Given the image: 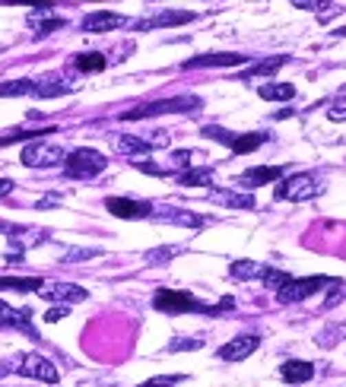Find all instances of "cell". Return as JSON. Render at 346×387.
Listing matches in <instances>:
<instances>
[{
  "instance_id": "cell-1",
  "label": "cell",
  "mask_w": 346,
  "mask_h": 387,
  "mask_svg": "<svg viewBox=\"0 0 346 387\" xmlns=\"http://www.w3.org/2000/svg\"><path fill=\"white\" fill-rule=\"evenodd\" d=\"M204 102L197 96H175V99H159V102H147L137 105L131 111H121V121H143V118H156V115H194L200 111Z\"/></svg>"
},
{
  "instance_id": "cell-2",
  "label": "cell",
  "mask_w": 346,
  "mask_h": 387,
  "mask_svg": "<svg viewBox=\"0 0 346 387\" xmlns=\"http://www.w3.org/2000/svg\"><path fill=\"white\" fill-rule=\"evenodd\" d=\"M153 308L162 314H216V305H204L200 298L182 289H159L153 296Z\"/></svg>"
},
{
  "instance_id": "cell-3",
  "label": "cell",
  "mask_w": 346,
  "mask_h": 387,
  "mask_svg": "<svg viewBox=\"0 0 346 387\" xmlns=\"http://www.w3.org/2000/svg\"><path fill=\"white\" fill-rule=\"evenodd\" d=\"M204 137H210V140H219V143H226V146L235 153V156H245V153H255V149H261L267 143V133L264 131H251V133H229V131H223V127H216V124H206L204 131Z\"/></svg>"
},
{
  "instance_id": "cell-4",
  "label": "cell",
  "mask_w": 346,
  "mask_h": 387,
  "mask_svg": "<svg viewBox=\"0 0 346 387\" xmlns=\"http://www.w3.org/2000/svg\"><path fill=\"white\" fill-rule=\"evenodd\" d=\"M105 165L108 159L102 156L99 149H89V146H80L70 156H64V168L70 178H96V175L105 172Z\"/></svg>"
},
{
  "instance_id": "cell-5",
  "label": "cell",
  "mask_w": 346,
  "mask_h": 387,
  "mask_svg": "<svg viewBox=\"0 0 346 387\" xmlns=\"http://www.w3.org/2000/svg\"><path fill=\"white\" fill-rule=\"evenodd\" d=\"M330 276H305V280H289L283 289H277V298H280L283 305H299V302H305L308 296L314 292H321V289L330 286Z\"/></svg>"
},
{
  "instance_id": "cell-6",
  "label": "cell",
  "mask_w": 346,
  "mask_h": 387,
  "mask_svg": "<svg viewBox=\"0 0 346 387\" xmlns=\"http://www.w3.org/2000/svg\"><path fill=\"white\" fill-rule=\"evenodd\" d=\"M23 165L29 168H54V165L64 162V149L58 143H45V140H29V146L19 153Z\"/></svg>"
},
{
  "instance_id": "cell-7",
  "label": "cell",
  "mask_w": 346,
  "mask_h": 387,
  "mask_svg": "<svg viewBox=\"0 0 346 387\" xmlns=\"http://www.w3.org/2000/svg\"><path fill=\"white\" fill-rule=\"evenodd\" d=\"M321 194V184L314 175H289L286 181H280L277 188V197L280 200H292V203H302V200H314Z\"/></svg>"
},
{
  "instance_id": "cell-8",
  "label": "cell",
  "mask_w": 346,
  "mask_h": 387,
  "mask_svg": "<svg viewBox=\"0 0 346 387\" xmlns=\"http://www.w3.org/2000/svg\"><path fill=\"white\" fill-rule=\"evenodd\" d=\"M17 371L23 375V378H35V381H45V384H58V381H61L54 362H48V359H45V355H39V353L23 355V359H19V365H17Z\"/></svg>"
},
{
  "instance_id": "cell-9",
  "label": "cell",
  "mask_w": 346,
  "mask_h": 387,
  "mask_svg": "<svg viewBox=\"0 0 346 387\" xmlns=\"http://www.w3.org/2000/svg\"><path fill=\"white\" fill-rule=\"evenodd\" d=\"M105 210L118 219H149L153 216V203L147 200H131V197H108Z\"/></svg>"
},
{
  "instance_id": "cell-10",
  "label": "cell",
  "mask_w": 346,
  "mask_h": 387,
  "mask_svg": "<svg viewBox=\"0 0 346 387\" xmlns=\"http://www.w3.org/2000/svg\"><path fill=\"white\" fill-rule=\"evenodd\" d=\"M283 165H255V168H248V172H241L239 178H235V184L245 190L251 188H261V184H273V181H280L283 178Z\"/></svg>"
},
{
  "instance_id": "cell-11",
  "label": "cell",
  "mask_w": 346,
  "mask_h": 387,
  "mask_svg": "<svg viewBox=\"0 0 346 387\" xmlns=\"http://www.w3.org/2000/svg\"><path fill=\"white\" fill-rule=\"evenodd\" d=\"M121 25H127V19L121 16V13H111V10H96V13H89V16H83L80 29L83 32H115V29H121Z\"/></svg>"
},
{
  "instance_id": "cell-12",
  "label": "cell",
  "mask_w": 346,
  "mask_h": 387,
  "mask_svg": "<svg viewBox=\"0 0 346 387\" xmlns=\"http://www.w3.org/2000/svg\"><path fill=\"white\" fill-rule=\"evenodd\" d=\"M194 19L191 10H162V13H153L149 19L137 23V32H149V29H172V25H184Z\"/></svg>"
},
{
  "instance_id": "cell-13",
  "label": "cell",
  "mask_w": 346,
  "mask_h": 387,
  "mask_svg": "<svg viewBox=\"0 0 346 387\" xmlns=\"http://www.w3.org/2000/svg\"><path fill=\"white\" fill-rule=\"evenodd\" d=\"M257 346H261V337H257V333H241V337L229 340L216 355H219L223 362H241V359H248Z\"/></svg>"
},
{
  "instance_id": "cell-14",
  "label": "cell",
  "mask_w": 346,
  "mask_h": 387,
  "mask_svg": "<svg viewBox=\"0 0 346 387\" xmlns=\"http://www.w3.org/2000/svg\"><path fill=\"white\" fill-rule=\"evenodd\" d=\"M39 296L48 298V302H86V289L74 286V283H41Z\"/></svg>"
},
{
  "instance_id": "cell-15",
  "label": "cell",
  "mask_w": 346,
  "mask_h": 387,
  "mask_svg": "<svg viewBox=\"0 0 346 387\" xmlns=\"http://www.w3.org/2000/svg\"><path fill=\"white\" fill-rule=\"evenodd\" d=\"M0 327H13V330H23L29 333V340H39L32 327V311L29 308H10L7 302H0Z\"/></svg>"
},
{
  "instance_id": "cell-16",
  "label": "cell",
  "mask_w": 346,
  "mask_h": 387,
  "mask_svg": "<svg viewBox=\"0 0 346 387\" xmlns=\"http://www.w3.org/2000/svg\"><path fill=\"white\" fill-rule=\"evenodd\" d=\"M248 64L245 54H235V51H223V54H197L182 64V70H197V67H241Z\"/></svg>"
},
{
  "instance_id": "cell-17",
  "label": "cell",
  "mask_w": 346,
  "mask_h": 387,
  "mask_svg": "<svg viewBox=\"0 0 346 387\" xmlns=\"http://www.w3.org/2000/svg\"><path fill=\"white\" fill-rule=\"evenodd\" d=\"M206 197L216 206H226V210H255V197L241 194V190H210Z\"/></svg>"
},
{
  "instance_id": "cell-18",
  "label": "cell",
  "mask_w": 346,
  "mask_h": 387,
  "mask_svg": "<svg viewBox=\"0 0 346 387\" xmlns=\"http://www.w3.org/2000/svg\"><path fill=\"white\" fill-rule=\"evenodd\" d=\"M29 25H32V29H39V38H45V35H51L54 32V29H64V19L61 16H54V7H39L32 13V16H29Z\"/></svg>"
},
{
  "instance_id": "cell-19",
  "label": "cell",
  "mask_w": 346,
  "mask_h": 387,
  "mask_svg": "<svg viewBox=\"0 0 346 387\" xmlns=\"http://www.w3.org/2000/svg\"><path fill=\"white\" fill-rule=\"evenodd\" d=\"M153 219L172 223V225H194V229L206 225L204 216H194V213H188V210H172V206H165V210H156V206H153Z\"/></svg>"
},
{
  "instance_id": "cell-20",
  "label": "cell",
  "mask_w": 346,
  "mask_h": 387,
  "mask_svg": "<svg viewBox=\"0 0 346 387\" xmlns=\"http://www.w3.org/2000/svg\"><path fill=\"white\" fill-rule=\"evenodd\" d=\"M280 375H283V381H289V384H305V381L314 378V365L305 362V359H292V362H283Z\"/></svg>"
},
{
  "instance_id": "cell-21",
  "label": "cell",
  "mask_w": 346,
  "mask_h": 387,
  "mask_svg": "<svg viewBox=\"0 0 346 387\" xmlns=\"http://www.w3.org/2000/svg\"><path fill=\"white\" fill-rule=\"evenodd\" d=\"M257 96L267 102H289L296 99V86L292 82H264V86H257Z\"/></svg>"
},
{
  "instance_id": "cell-22",
  "label": "cell",
  "mask_w": 346,
  "mask_h": 387,
  "mask_svg": "<svg viewBox=\"0 0 346 387\" xmlns=\"http://www.w3.org/2000/svg\"><path fill=\"white\" fill-rule=\"evenodd\" d=\"M74 86H67L61 76H41V80H35V92L32 96H39V99H54V96H64V92H70Z\"/></svg>"
},
{
  "instance_id": "cell-23",
  "label": "cell",
  "mask_w": 346,
  "mask_h": 387,
  "mask_svg": "<svg viewBox=\"0 0 346 387\" xmlns=\"http://www.w3.org/2000/svg\"><path fill=\"white\" fill-rule=\"evenodd\" d=\"M175 181L184 188H206V184H213V168H184L175 175Z\"/></svg>"
},
{
  "instance_id": "cell-24",
  "label": "cell",
  "mask_w": 346,
  "mask_h": 387,
  "mask_svg": "<svg viewBox=\"0 0 346 387\" xmlns=\"http://www.w3.org/2000/svg\"><path fill=\"white\" fill-rule=\"evenodd\" d=\"M74 67L80 70V74H99V70L108 67V60H105V54H99V51H86V54H76L74 58Z\"/></svg>"
},
{
  "instance_id": "cell-25",
  "label": "cell",
  "mask_w": 346,
  "mask_h": 387,
  "mask_svg": "<svg viewBox=\"0 0 346 387\" xmlns=\"http://www.w3.org/2000/svg\"><path fill=\"white\" fill-rule=\"evenodd\" d=\"M286 60L289 58H283V54H277V58H270V60H257V64H251L241 76H245V80H251V76H273L280 67H286Z\"/></svg>"
},
{
  "instance_id": "cell-26",
  "label": "cell",
  "mask_w": 346,
  "mask_h": 387,
  "mask_svg": "<svg viewBox=\"0 0 346 387\" xmlns=\"http://www.w3.org/2000/svg\"><path fill=\"white\" fill-rule=\"evenodd\" d=\"M118 153H124V156H147V153H153V149H149V143L143 140V137L121 133V137H118Z\"/></svg>"
},
{
  "instance_id": "cell-27",
  "label": "cell",
  "mask_w": 346,
  "mask_h": 387,
  "mask_svg": "<svg viewBox=\"0 0 346 387\" xmlns=\"http://www.w3.org/2000/svg\"><path fill=\"white\" fill-rule=\"evenodd\" d=\"M35 80H7L0 82V99H19V96H32Z\"/></svg>"
},
{
  "instance_id": "cell-28",
  "label": "cell",
  "mask_w": 346,
  "mask_h": 387,
  "mask_svg": "<svg viewBox=\"0 0 346 387\" xmlns=\"http://www.w3.org/2000/svg\"><path fill=\"white\" fill-rule=\"evenodd\" d=\"M39 276H0V289H13V292H39Z\"/></svg>"
},
{
  "instance_id": "cell-29",
  "label": "cell",
  "mask_w": 346,
  "mask_h": 387,
  "mask_svg": "<svg viewBox=\"0 0 346 387\" xmlns=\"http://www.w3.org/2000/svg\"><path fill=\"white\" fill-rule=\"evenodd\" d=\"M261 270H264V264H257V261H235L232 264L235 280H255V276H261Z\"/></svg>"
},
{
  "instance_id": "cell-30",
  "label": "cell",
  "mask_w": 346,
  "mask_h": 387,
  "mask_svg": "<svg viewBox=\"0 0 346 387\" xmlns=\"http://www.w3.org/2000/svg\"><path fill=\"white\" fill-rule=\"evenodd\" d=\"M261 280H264L270 289H283L289 280H292V276H289V273H283V270H277V267H264V270H261Z\"/></svg>"
},
{
  "instance_id": "cell-31",
  "label": "cell",
  "mask_w": 346,
  "mask_h": 387,
  "mask_svg": "<svg viewBox=\"0 0 346 387\" xmlns=\"http://www.w3.org/2000/svg\"><path fill=\"white\" fill-rule=\"evenodd\" d=\"M194 159H197V153H191V149H175V153H172V168H175V172L194 168Z\"/></svg>"
},
{
  "instance_id": "cell-32",
  "label": "cell",
  "mask_w": 346,
  "mask_h": 387,
  "mask_svg": "<svg viewBox=\"0 0 346 387\" xmlns=\"http://www.w3.org/2000/svg\"><path fill=\"white\" fill-rule=\"evenodd\" d=\"M143 140L149 143V149H165L169 143H172V133L169 131H149V137H143Z\"/></svg>"
},
{
  "instance_id": "cell-33",
  "label": "cell",
  "mask_w": 346,
  "mask_h": 387,
  "mask_svg": "<svg viewBox=\"0 0 346 387\" xmlns=\"http://www.w3.org/2000/svg\"><path fill=\"white\" fill-rule=\"evenodd\" d=\"M182 381V375H165V378H149V381H143L140 387H175Z\"/></svg>"
},
{
  "instance_id": "cell-34",
  "label": "cell",
  "mask_w": 346,
  "mask_h": 387,
  "mask_svg": "<svg viewBox=\"0 0 346 387\" xmlns=\"http://www.w3.org/2000/svg\"><path fill=\"white\" fill-rule=\"evenodd\" d=\"M172 254H178V247H159V251H149L147 261L149 264H162V261H169Z\"/></svg>"
},
{
  "instance_id": "cell-35",
  "label": "cell",
  "mask_w": 346,
  "mask_h": 387,
  "mask_svg": "<svg viewBox=\"0 0 346 387\" xmlns=\"http://www.w3.org/2000/svg\"><path fill=\"white\" fill-rule=\"evenodd\" d=\"M204 346V340L200 337H194V340H172V343H169V349H172V353H178V349H200Z\"/></svg>"
},
{
  "instance_id": "cell-36",
  "label": "cell",
  "mask_w": 346,
  "mask_h": 387,
  "mask_svg": "<svg viewBox=\"0 0 346 387\" xmlns=\"http://www.w3.org/2000/svg\"><path fill=\"white\" fill-rule=\"evenodd\" d=\"M292 7H299V10H324V7H330L327 0H292Z\"/></svg>"
},
{
  "instance_id": "cell-37",
  "label": "cell",
  "mask_w": 346,
  "mask_h": 387,
  "mask_svg": "<svg viewBox=\"0 0 346 387\" xmlns=\"http://www.w3.org/2000/svg\"><path fill=\"white\" fill-rule=\"evenodd\" d=\"M137 168H140V172H147V175H156V178H162V175H169V168H159V165H153V162H140V159H137Z\"/></svg>"
},
{
  "instance_id": "cell-38",
  "label": "cell",
  "mask_w": 346,
  "mask_h": 387,
  "mask_svg": "<svg viewBox=\"0 0 346 387\" xmlns=\"http://www.w3.org/2000/svg\"><path fill=\"white\" fill-rule=\"evenodd\" d=\"M67 314H70V311H67V305H54L48 314H45V321L54 324V321H61V318H67Z\"/></svg>"
},
{
  "instance_id": "cell-39",
  "label": "cell",
  "mask_w": 346,
  "mask_h": 387,
  "mask_svg": "<svg viewBox=\"0 0 346 387\" xmlns=\"http://www.w3.org/2000/svg\"><path fill=\"white\" fill-rule=\"evenodd\" d=\"M327 118H330V121H346V105H334L327 111Z\"/></svg>"
},
{
  "instance_id": "cell-40",
  "label": "cell",
  "mask_w": 346,
  "mask_h": 387,
  "mask_svg": "<svg viewBox=\"0 0 346 387\" xmlns=\"http://www.w3.org/2000/svg\"><path fill=\"white\" fill-rule=\"evenodd\" d=\"M61 203V194H48V197L39 200V210H48V206H58Z\"/></svg>"
},
{
  "instance_id": "cell-41",
  "label": "cell",
  "mask_w": 346,
  "mask_h": 387,
  "mask_svg": "<svg viewBox=\"0 0 346 387\" xmlns=\"http://www.w3.org/2000/svg\"><path fill=\"white\" fill-rule=\"evenodd\" d=\"M7 194H13V181H10V178H0V197H7Z\"/></svg>"
},
{
  "instance_id": "cell-42",
  "label": "cell",
  "mask_w": 346,
  "mask_h": 387,
  "mask_svg": "<svg viewBox=\"0 0 346 387\" xmlns=\"http://www.w3.org/2000/svg\"><path fill=\"white\" fill-rule=\"evenodd\" d=\"M334 35H346V25H340V29H337V32H334Z\"/></svg>"
}]
</instances>
